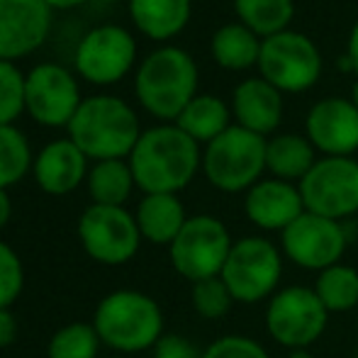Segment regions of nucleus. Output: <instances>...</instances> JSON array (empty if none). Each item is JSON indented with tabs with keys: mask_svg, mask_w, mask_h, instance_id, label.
Here are the masks:
<instances>
[{
	"mask_svg": "<svg viewBox=\"0 0 358 358\" xmlns=\"http://www.w3.org/2000/svg\"><path fill=\"white\" fill-rule=\"evenodd\" d=\"M307 139L324 156H351L358 149V110L351 100L327 98L307 115Z\"/></svg>",
	"mask_w": 358,
	"mask_h": 358,
	"instance_id": "16",
	"label": "nucleus"
},
{
	"mask_svg": "<svg viewBox=\"0 0 358 358\" xmlns=\"http://www.w3.org/2000/svg\"><path fill=\"white\" fill-rule=\"evenodd\" d=\"M24 266L17 251L10 244L0 241V310H10L22 295Z\"/></svg>",
	"mask_w": 358,
	"mask_h": 358,
	"instance_id": "32",
	"label": "nucleus"
},
{
	"mask_svg": "<svg viewBox=\"0 0 358 358\" xmlns=\"http://www.w3.org/2000/svg\"><path fill=\"white\" fill-rule=\"evenodd\" d=\"M229 108L217 95H195L173 124H178L198 144H210L231 127Z\"/></svg>",
	"mask_w": 358,
	"mask_h": 358,
	"instance_id": "25",
	"label": "nucleus"
},
{
	"mask_svg": "<svg viewBox=\"0 0 358 358\" xmlns=\"http://www.w3.org/2000/svg\"><path fill=\"white\" fill-rule=\"evenodd\" d=\"M78 239L95 264L124 266L137 256L142 231L127 208L90 203L78 220Z\"/></svg>",
	"mask_w": 358,
	"mask_h": 358,
	"instance_id": "9",
	"label": "nucleus"
},
{
	"mask_svg": "<svg viewBox=\"0 0 358 358\" xmlns=\"http://www.w3.org/2000/svg\"><path fill=\"white\" fill-rule=\"evenodd\" d=\"M190 0H129L134 27L154 42H169L190 22Z\"/></svg>",
	"mask_w": 358,
	"mask_h": 358,
	"instance_id": "21",
	"label": "nucleus"
},
{
	"mask_svg": "<svg viewBox=\"0 0 358 358\" xmlns=\"http://www.w3.org/2000/svg\"><path fill=\"white\" fill-rule=\"evenodd\" d=\"M10 217H13V200H10L8 190L0 188V229L8 224Z\"/></svg>",
	"mask_w": 358,
	"mask_h": 358,
	"instance_id": "36",
	"label": "nucleus"
},
{
	"mask_svg": "<svg viewBox=\"0 0 358 358\" xmlns=\"http://www.w3.org/2000/svg\"><path fill=\"white\" fill-rule=\"evenodd\" d=\"M52 10H71V8H78V5L88 3V0H44Z\"/></svg>",
	"mask_w": 358,
	"mask_h": 358,
	"instance_id": "38",
	"label": "nucleus"
},
{
	"mask_svg": "<svg viewBox=\"0 0 358 358\" xmlns=\"http://www.w3.org/2000/svg\"><path fill=\"white\" fill-rule=\"evenodd\" d=\"M239 22L261 39L285 32L295 15L292 0H234Z\"/></svg>",
	"mask_w": 358,
	"mask_h": 358,
	"instance_id": "26",
	"label": "nucleus"
},
{
	"mask_svg": "<svg viewBox=\"0 0 358 358\" xmlns=\"http://www.w3.org/2000/svg\"><path fill=\"white\" fill-rule=\"evenodd\" d=\"M346 57H349L351 64H354V73H358V22L354 24V29H351V34H349V44H346Z\"/></svg>",
	"mask_w": 358,
	"mask_h": 358,
	"instance_id": "37",
	"label": "nucleus"
},
{
	"mask_svg": "<svg viewBox=\"0 0 358 358\" xmlns=\"http://www.w3.org/2000/svg\"><path fill=\"white\" fill-rule=\"evenodd\" d=\"M100 341L93 322H71L54 331L47 344V358H103Z\"/></svg>",
	"mask_w": 358,
	"mask_h": 358,
	"instance_id": "29",
	"label": "nucleus"
},
{
	"mask_svg": "<svg viewBox=\"0 0 358 358\" xmlns=\"http://www.w3.org/2000/svg\"><path fill=\"white\" fill-rule=\"evenodd\" d=\"M315 151L317 149L307 137L278 134L266 144V171H271L278 180H287V183L297 180L300 183L317 164Z\"/></svg>",
	"mask_w": 358,
	"mask_h": 358,
	"instance_id": "22",
	"label": "nucleus"
},
{
	"mask_svg": "<svg viewBox=\"0 0 358 358\" xmlns=\"http://www.w3.org/2000/svg\"><path fill=\"white\" fill-rule=\"evenodd\" d=\"M287 358H315V356H312L307 349H292V351H290V356H287Z\"/></svg>",
	"mask_w": 358,
	"mask_h": 358,
	"instance_id": "39",
	"label": "nucleus"
},
{
	"mask_svg": "<svg viewBox=\"0 0 358 358\" xmlns=\"http://www.w3.org/2000/svg\"><path fill=\"white\" fill-rule=\"evenodd\" d=\"M297 188L307 213L336 222L346 220L358 213V161L351 156L317 159Z\"/></svg>",
	"mask_w": 358,
	"mask_h": 358,
	"instance_id": "10",
	"label": "nucleus"
},
{
	"mask_svg": "<svg viewBox=\"0 0 358 358\" xmlns=\"http://www.w3.org/2000/svg\"><path fill=\"white\" fill-rule=\"evenodd\" d=\"M93 327L103 346L120 354H139L164 336V312L151 295L139 290H115L98 302Z\"/></svg>",
	"mask_w": 358,
	"mask_h": 358,
	"instance_id": "4",
	"label": "nucleus"
},
{
	"mask_svg": "<svg viewBox=\"0 0 358 358\" xmlns=\"http://www.w3.org/2000/svg\"><path fill=\"white\" fill-rule=\"evenodd\" d=\"M66 129L69 139L90 161L129 159L142 137L137 113L115 95L83 98Z\"/></svg>",
	"mask_w": 358,
	"mask_h": 358,
	"instance_id": "2",
	"label": "nucleus"
},
{
	"mask_svg": "<svg viewBox=\"0 0 358 358\" xmlns=\"http://www.w3.org/2000/svg\"><path fill=\"white\" fill-rule=\"evenodd\" d=\"M280 273L283 256L278 246L261 236H244L234 241L220 278L229 287L234 302L254 305L275 295Z\"/></svg>",
	"mask_w": 358,
	"mask_h": 358,
	"instance_id": "6",
	"label": "nucleus"
},
{
	"mask_svg": "<svg viewBox=\"0 0 358 358\" xmlns=\"http://www.w3.org/2000/svg\"><path fill=\"white\" fill-rule=\"evenodd\" d=\"M354 358H358V354H356V356H354Z\"/></svg>",
	"mask_w": 358,
	"mask_h": 358,
	"instance_id": "41",
	"label": "nucleus"
},
{
	"mask_svg": "<svg viewBox=\"0 0 358 358\" xmlns=\"http://www.w3.org/2000/svg\"><path fill=\"white\" fill-rule=\"evenodd\" d=\"M127 161L132 166L134 183L144 195H178L203 166V154L200 144L178 124H159L142 132Z\"/></svg>",
	"mask_w": 358,
	"mask_h": 358,
	"instance_id": "1",
	"label": "nucleus"
},
{
	"mask_svg": "<svg viewBox=\"0 0 358 358\" xmlns=\"http://www.w3.org/2000/svg\"><path fill=\"white\" fill-rule=\"evenodd\" d=\"M261 42L264 39L259 34H254L241 22H234L224 24L213 34L210 52H213L215 62L227 71H246V69L259 64Z\"/></svg>",
	"mask_w": 358,
	"mask_h": 358,
	"instance_id": "24",
	"label": "nucleus"
},
{
	"mask_svg": "<svg viewBox=\"0 0 358 358\" xmlns=\"http://www.w3.org/2000/svg\"><path fill=\"white\" fill-rule=\"evenodd\" d=\"M34 156L29 142L15 124H0V188L17 185L32 171Z\"/></svg>",
	"mask_w": 358,
	"mask_h": 358,
	"instance_id": "28",
	"label": "nucleus"
},
{
	"mask_svg": "<svg viewBox=\"0 0 358 358\" xmlns=\"http://www.w3.org/2000/svg\"><path fill=\"white\" fill-rule=\"evenodd\" d=\"M88 156L71 139H54L37 151L32 173L47 195H69L88 178Z\"/></svg>",
	"mask_w": 358,
	"mask_h": 358,
	"instance_id": "17",
	"label": "nucleus"
},
{
	"mask_svg": "<svg viewBox=\"0 0 358 358\" xmlns=\"http://www.w3.org/2000/svg\"><path fill=\"white\" fill-rule=\"evenodd\" d=\"M24 113V73L13 62H0V124H15Z\"/></svg>",
	"mask_w": 358,
	"mask_h": 358,
	"instance_id": "30",
	"label": "nucleus"
},
{
	"mask_svg": "<svg viewBox=\"0 0 358 358\" xmlns=\"http://www.w3.org/2000/svg\"><path fill=\"white\" fill-rule=\"evenodd\" d=\"M231 113L236 124L254 134H271L283 120V93L266 78H246L236 85Z\"/></svg>",
	"mask_w": 358,
	"mask_h": 358,
	"instance_id": "19",
	"label": "nucleus"
},
{
	"mask_svg": "<svg viewBox=\"0 0 358 358\" xmlns=\"http://www.w3.org/2000/svg\"><path fill=\"white\" fill-rule=\"evenodd\" d=\"M231 246L234 241L224 222L213 215H195L188 217L180 234L169 246V254L176 273L190 283H200L222 273Z\"/></svg>",
	"mask_w": 358,
	"mask_h": 358,
	"instance_id": "7",
	"label": "nucleus"
},
{
	"mask_svg": "<svg viewBox=\"0 0 358 358\" xmlns=\"http://www.w3.org/2000/svg\"><path fill=\"white\" fill-rule=\"evenodd\" d=\"M17 339V320L10 310H0V349L15 344Z\"/></svg>",
	"mask_w": 358,
	"mask_h": 358,
	"instance_id": "35",
	"label": "nucleus"
},
{
	"mask_svg": "<svg viewBox=\"0 0 358 358\" xmlns=\"http://www.w3.org/2000/svg\"><path fill=\"white\" fill-rule=\"evenodd\" d=\"M280 234L283 254L307 271H324L336 266L349 244V234L341 222L307 210Z\"/></svg>",
	"mask_w": 358,
	"mask_h": 358,
	"instance_id": "14",
	"label": "nucleus"
},
{
	"mask_svg": "<svg viewBox=\"0 0 358 358\" xmlns=\"http://www.w3.org/2000/svg\"><path fill=\"white\" fill-rule=\"evenodd\" d=\"M193 307L200 317L205 320H220L234 305V297H231L229 287H227L224 280L217 275V278H208L200 280V283H193Z\"/></svg>",
	"mask_w": 358,
	"mask_h": 358,
	"instance_id": "31",
	"label": "nucleus"
},
{
	"mask_svg": "<svg viewBox=\"0 0 358 358\" xmlns=\"http://www.w3.org/2000/svg\"><path fill=\"white\" fill-rule=\"evenodd\" d=\"M259 71L280 93H302L320 80L322 54L307 34L285 29L261 42Z\"/></svg>",
	"mask_w": 358,
	"mask_h": 358,
	"instance_id": "8",
	"label": "nucleus"
},
{
	"mask_svg": "<svg viewBox=\"0 0 358 358\" xmlns=\"http://www.w3.org/2000/svg\"><path fill=\"white\" fill-rule=\"evenodd\" d=\"M85 185L93 205H108V208H124L132 190L137 188L127 159L95 161L93 169L88 171Z\"/></svg>",
	"mask_w": 358,
	"mask_h": 358,
	"instance_id": "23",
	"label": "nucleus"
},
{
	"mask_svg": "<svg viewBox=\"0 0 358 358\" xmlns=\"http://www.w3.org/2000/svg\"><path fill=\"white\" fill-rule=\"evenodd\" d=\"M329 312L315 287L292 285L275 292L266 310V329L285 349H307L327 329Z\"/></svg>",
	"mask_w": 358,
	"mask_h": 358,
	"instance_id": "11",
	"label": "nucleus"
},
{
	"mask_svg": "<svg viewBox=\"0 0 358 358\" xmlns=\"http://www.w3.org/2000/svg\"><path fill=\"white\" fill-rule=\"evenodd\" d=\"M134 220H137V227L142 231V239L159 246H171L185 227V222H188V215H185V208L178 200V195L154 193L142 198V203L137 205V213H134Z\"/></svg>",
	"mask_w": 358,
	"mask_h": 358,
	"instance_id": "20",
	"label": "nucleus"
},
{
	"mask_svg": "<svg viewBox=\"0 0 358 358\" xmlns=\"http://www.w3.org/2000/svg\"><path fill=\"white\" fill-rule=\"evenodd\" d=\"M203 358H271L259 341L249 336H222L203 351Z\"/></svg>",
	"mask_w": 358,
	"mask_h": 358,
	"instance_id": "33",
	"label": "nucleus"
},
{
	"mask_svg": "<svg viewBox=\"0 0 358 358\" xmlns=\"http://www.w3.org/2000/svg\"><path fill=\"white\" fill-rule=\"evenodd\" d=\"M80 103L78 80L59 64H37L24 76V113L42 127H69Z\"/></svg>",
	"mask_w": 358,
	"mask_h": 358,
	"instance_id": "13",
	"label": "nucleus"
},
{
	"mask_svg": "<svg viewBox=\"0 0 358 358\" xmlns=\"http://www.w3.org/2000/svg\"><path fill=\"white\" fill-rule=\"evenodd\" d=\"M351 103L356 105V110H358V78H356V83H354V93H351Z\"/></svg>",
	"mask_w": 358,
	"mask_h": 358,
	"instance_id": "40",
	"label": "nucleus"
},
{
	"mask_svg": "<svg viewBox=\"0 0 358 358\" xmlns=\"http://www.w3.org/2000/svg\"><path fill=\"white\" fill-rule=\"evenodd\" d=\"M154 358H203V354L180 334H164L154 346Z\"/></svg>",
	"mask_w": 358,
	"mask_h": 358,
	"instance_id": "34",
	"label": "nucleus"
},
{
	"mask_svg": "<svg viewBox=\"0 0 358 358\" xmlns=\"http://www.w3.org/2000/svg\"><path fill=\"white\" fill-rule=\"evenodd\" d=\"M137 62V42L120 24H98L80 37L73 54L76 73L93 85L120 83Z\"/></svg>",
	"mask_w": 358,
	"mask_h": 358,
	"instance_id": "12",
	"label": "nucleus"
},
{
	"mask_svg": "<svg viewBox=\"0 0 358 358\" xmlns=\"http://www.w3.org/2000/svg\"><path fill=\"white\" fill-rule=\"evenodd\" d=\"M52 13L44 0H0V62L37 52L49 37Z\"/></svg>",
	"mask_w": 358,
	"mask_h": 358,
	"instance_id": "15",
	"label": "nucleus"
},
{
	"mask_svg": "<svg viewBox=\"0 0 358 358\" xmlns=\"http://www.w3.org/2000/svg\"><path fill=\"white\" fill-rule=\"evenodd\" d=\"M134 93L146 113L176 122L185 105L198 95V66L180 47H161L139 64Z\"/></svg>",
	"mask_w": 358,
	"mask_h": 358,
	"instance_id": "3",
	"label": "nucleus"
},
{
	"mask_svg": "<svg viewBox=\"0 0 358 358\" xmlns=\"http://www.w3.org/2000/svg\"><path fill=\"white\" fill-rule=\"evenodd\" d=\"M266 137L231 124L203 151L205 176L224 193L251 190L266 171Z\"/></svg>",
	"mask_w": 358,
	"mask_h": 358,
	"instance_id": "5",
	"label": "nucleus"
},
{
	"mask_svg": "<svg viewBox=\"0 0 358 358\" xmlns=\"http://www.w3.org/2000/svg\"><path fill=\"white\" fill-rule=\"evenodd\" d=\"M246 217L259 229L266 231H285L292 222L305 213L300 188H295L287 180H259L246 193L244 200Z\"/></svg>",
	"mask_w": 358,
	"mask_h": 358,
	"instance_id": "18",
	"label": "nucleus"
},
{
	"mask_svg": "<svg viewBox=\"0 0 358 358\" xmlns=\"http://www.w3.org/2000/svg\"><path fill=\"white\" fill-rule=\"evenodd\" d=\"M315 292L327 312L358 310V271L344 264L329 266L320 271Z\"/></svg>",
	"mask_w": 358,
	"mask_h": 358,
	"instance_id": "27",
	"label": "nucleus"
}]
</instances>
